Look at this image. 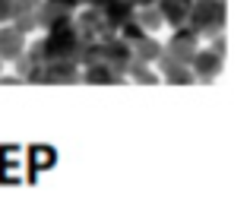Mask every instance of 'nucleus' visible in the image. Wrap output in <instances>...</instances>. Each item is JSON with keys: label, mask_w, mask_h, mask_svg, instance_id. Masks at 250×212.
I'll use <instances>...</instances> for the list:
<instances>
[{"label": "nucleus", "mask_w": 250, "mask_h": 212, "mask_svg": "<svg viewBox=\"0 0 250 212\" xmlns=\"http://www.w3.org/2000/svg\"><path fill=\"white\" fill-rule=\"evenodd\" d=\"M225 25V3L222 0H190L187 29L193 35H219Z\"/></svg>", "instance_id": "obj_1"}, {"label": "nucleus", "mask_w": 250, "mask_h": 212, "mask_svg": "<svg viewBox=\"0 0 250 212\" xmlns=\"http://www.w3.org/2000/svg\"><path fill=\"white\" fill-rule=\"evenodd\" d=\"M196 38H200V35H193V32L187 29V25H181V29L174 32V38H171V44H168V54L174 57L177 64H190V57H193L196 51H200Z\"/></svg>", "instance_id": "obj_2"}, {"label": "nucleus", "mask_w": 250, "mask_h": 212, "mask_svg": "<svg viewBox=\"0 0 250 212\" xmlns=\"http://www.w3.org/2000/svg\"><path fill=\"white\" fill-rule=\"evenodd\" d=\"M190 64H193V76L203 79V83H209V79H215V73L222 67V54H215V51H196L193 57H190Z\"/></svg>", "instance_id": "obj_3"}, {"label": "nucleus", "mask_w": 250, "mask_h": 212, "mask_svg": "<svg viewBox=\"0 0 250 212\" xmlns=\"http://www.w3.org/2000/svg\"><path fill=\"white\" fill-rule=\"evenodd\" d=\"M22 44H25V35L19 29H0V61H13V57L22 54Z\"/></svg>", "instance_id": "obj_4"}, {"label": "nucleus", "mask_w": 250, "mask_h": 212, "mask_svg": "<svg viewBox=\"0 0 250 212\" xmlns=\"http://www.w3.org/2000/svg\"><path fill=\"white\" fill-rule=\"evenodd\" d=\"M130 48H133V57H136V61H143V64L159 61V54H162V44L152 38V32H143L140 38H133Z\"/></svg>", "instance_id": "obj_5"}, {"label": "nucleus", "mask_w": 250, "mask_h": 212, "mask_svg": "<svg viewBox=\"0 0 250 212\" xmlns=\"http://www.w3.org/2000/svg\"><path fill=\"white\" fill-rule=\"evenodd\" d=\"M209 51H215V54H225V38H215V42H212V48H209Z\"/></svg>", "instance_id": "obj_6"}]
</instances>
